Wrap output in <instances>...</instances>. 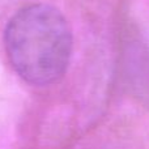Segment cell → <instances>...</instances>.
<instances>
[{
  "label": "cell",
  "instance_id": "6da1fadb",
  "mask_svg": "<svg viewBox=\"0 0 149 149\" xmlns=\"http://www.w3.org/2000/svg\"><path fill=\"white\" fill-rule=\"evenodd\" d=\"M72 31L59 9L45 3L25 5L9 18L4 51L12 70L34 86L56 84L72 56Z\"/></svg>",
  "mask_w": 149,
  "mask_h": 149
}]
</instances>
